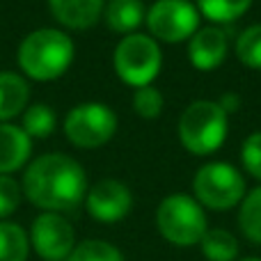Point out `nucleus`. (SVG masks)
Wrapping results in <instances>:
<instances>
[{"label": "nucleus", "instance_id": "f257e3e1", "mask_svg": "<svg viewBox=\"0 0 261 261\" xmlns=\"http://www.w3.org/2000/svg\"><path fill=\"white\" fill-rule=\"evenodd\" d=\"M23 193L46 213L71 211L87 195L85 170L67 153H44L28 165Z\"/></svg>", "mask_w": 261, "mask_h": 261}, {"label": "nucleus", "instance_id": "f03ea898", "mask_svg": "<svg viewBox=\"0 0 261 261\" xmlns=\"http://www.w3.org/2000/svg\"><path fill=\"white\" fill-rule=\"evenodd\" d=\"M73 62V41L55 28L35 30L18 46V67L35 81L60 78Z\"/></svg>", "mask_w": 261, "mask_h": 261}, {"label": "nucleus", "instance_id": "7ed1b4c3", "mask_svg": "<svg viewBox=\"0 0 261 261\" xmlns=\"http://www.w3.org/2000/svg\"><path fill=\"white\" fill-rule=\"evenodd\" d=\"M227 135V113L216 101H195L179 119V138L188 151L206 156L220 149Z\"/></svg>", "mask_w": 261, "mask_h": 261}, {"label": "nucleus", "instance_id": "20e7f679", "mask_svg": "<svg viewBox=\"0 0 261 261\" xmlns=\"http://www.w3.org/2000/svg\"><path fill=\"white\" fill-rule=\"evenodd\" d=\"M156 225L170 243L188 248L202 241L206 234V216L197 199L190 195L174 193L161 202L156 213Z\"/></svg>", "mask_w": 261, "mask_h": 261}, {"label": "nucleus", "instance_id": "39448f33", "mask_svg": "<svg viewBox=\"0 0 261 261\" xmlns=\"http://www.w3.org/2000/svg\"><path fill=\"white\" fill-rule=\"evenodd\" d=\"M161 48L147 35H126L115 48V71L133 87L151 85L161 71Z\"/></svg>", "mask_w": 261, "mask_h": 261}, {"label": "nucleus", "instance_id": "423d86ee", "mask_svg": "<svg viewBox=\"0 0 261 261\" xmlns=\"http://www.w3.org/2000/svg\"><path fill=\"white\" fill-rule=\"evenodd\" d=\"M197 199L208 208L225 211L243 199L245 179L234 165L227 163H206L197 170L193 181Z\"/></svg>", "mask_w": 261, "mask_h": 261}, {"label": "nucleus", "instance_id": "0eeeda50", "mask_svg": "<svg viewBox=\"0 0 261 261\" xmlns=\"http://www.w3.org/2000/svg\"><path fill=\"white\" fill-rule=\"evenodd\" d=\"M117 130V115L106 103H81L64 119V133L76 147L94 149L106 144Z\"/></svg>", "mask_w": 261, "mask_h": 261}, {"label": "nucleus", "instance_id": "6e6552de", "mask_svg": "<svg viewBox=\"0 0 261 261\" xmlns=\"http://www.w3.org/2000/svg\"><path fill=\"white\" fill-rule=\"evenodd\" d=\"M199 12L188 0H156L147 12V25L153 37L165 41H181L195 35Z\"/></svg>", "mask_w": 261, "mask_h": 261}, {"label": "nucleus", "instance_id": "1a4fd4ad", "mask_svg": "<svg viewBox=\"0 0 261 261\" xmlns=\"http://www.w3.org/2000/svg\"><path fill=\"white\" fill-rule=\"evenodd\" d=\"M30 245L44 261H67L76 248V234L67 218L58 213H41L32 222Z\"/></svg>", "mask_w": 261, "mask_h": 261}, {"label": "nucleus", "instance_id": "9d476101", "mask_svg": "<svg viewBox=\"0 0 261 261\" xmlns=\"http://www.w3.org/2000/svg\"><path fill=\"white\" fill-rule=\"evenodd\" d=\"M87 211L99 222H117L128 216L133 206V195L122 181L117 179H103L90 188L85 195Z\"/></svg>", "mask_w": 261, "mask_h": 261}, {"label": "nucleus", "instance_id": "9b49d317", "mask_svg": "<svg viewBox=\"0 0 261 261\" xmlns=\"http://www.w3.org/2000/svg\"><path fill=\"white\" fill-rule=\"evenodd\" d=\"M227 44H229V37L225 30L220 28H202L193 35L190 39V48H188V58L202 71L208 69H216L218 64H222L227 55Z\"/></svg>", "mask_w": 261, "mask_h": 261}, {"label": "nucleus", "instance_id": "f8f14e48", "mask_svg": "<svg viewBox=\"0 0 261 261\" xmlns=\"http://www.w3.org/2000/svg\"><path fill=\"white\" fill-rule=\"evenodd\" d=\"M32 142L21 126L0 124V174H12L21 170L30 158Z\"/></svg>", "mask_w": 261, "mask_h": 261}, {"label": "nucleus", "instance_id": "ddd939ff", "mask_svg": "<svg viewBox=\"0 0 261 261\" xmlns=\"http://www.w3.org/2000/svg\"><path fill=\"white\" fill-rule=\"evenodd\" d=\"M48 7L62 25L85 30L99 21L103 0H48Z\"/></svg>", "mask_w": 261, "mask_h": 261}, {"label": "nucleus", "instance_id": "4468645a", "mask_svg": "<svg viewBox=\"0 0 261 261\" xmlns=\"http://www.w3.org/2000/svg\"><path fill=\"white\" fill-rule=\"evenodd\" d=\"M30 99V87L18 73L0 71V124L16 117Z\"/></svg>", "mask_w": 261, "mask_h": 261}, {"label": "nucleus", "instance_id": "2eb2a0df", "mask_svg": "<svg viewBox=\"0 0 261 261\" xmlns=\"http://www.w3.org/2000/svg\"><path fill=\"white\" fill-rule=\"evenodd\" d=\"M144 18L142 0H110L106 9V23L115 32H133Z\"/></svg>", "mask_w": 261, "mask_h": 261}, {"label": "nucleus", "instance_id": "dca6fc26", "mask_svg": "<svg viewBox=\"0 0 261 261\" xmlns=\"http://www.w3.org/2000/svg\"><path fill=\"white\" fill-rule=\"evenodd\" d=\"M30 236L16 222L0 220V261H28Z\"/></svg>", "mask_w": 261, "mask_h": 261}, {"label": "nucleus", "instance_id": "f3484780", "mask_svg": "<svg viewBox=\"0 0 261 261\" xmlns=\"http://www.w3.org/2000/svg\"><path fill=\"white\" fill-rule=\"evenodd\" d=\"M199 245L208 261H234L239 257V241L227 229H206Z\"/></svg>", "mask_w": 261, "mask_h": 261}, {"label": "nucleus", "instance_id": "a211bd4d", "mask_svg": "<svg viewBox=\"0 0 261 261\" xmlns=\"http://www.w3.org/2000/svg\"><path fill=\"white\" fill-rule=\"evenodd\" d=\"M239 225L252 243L261 245V186L243 197L239 211Z\"/></svg>", "mask_w": 261, "mask_h": 261}, {"label": "nucleus", "instance_id": "6ab92c4d", "mask_svg": "<svg viewBox=\"0 0 261 261\" xmlns=\"http://www.w3.org/2000/svg\"><path fill=\"white\" fill-rule=\"evenodd\" d=\"M23 130L28 138H48L55 130V113L46 103H35L23 115Z\"/></svg>", "mask_w": 261, "mask_h": 261}, {"label": "nucleus", "instance_id": "aec40b11", "mask_svg": "<svg viewBox=\"0 0 261 261\" xmlns=\"http://www.w3.org/2000/svg\"><path fill=\"white\" fill-rule=\"evenodd\" d=\"M250 3L252 0H197L199 12L206 18L218 23H227L239 18L250 7Z\"/></svg>", "mask_w": 261, "mask_h": 261}, {"label": "nucleus", "instance_id": "412c9836", "mask_svg": "<svg viewBox=\"0 0 261 261\" xmlns=\"http://www.w3.org/2000/svg\"><path fill=\"white\" fill-rule=\"evenodd\" d=\"M236 55L243 64L261 69V23L245 28L236 41Z\"/></svg>", "mask_w": 261, "mask_h": 261}, {"label": "nucleus", "instance_id": "4be33fe9", "mask_svg": "<svg viewBox=\"0 0 261 261\" xmlns=\"http://www.w3.org/2000/svg\"><path fill=\"white\" fill-rule=\"evenodd\" d=\"M67 261H124V254L106 241H83Z\"/></svg>", "mask_w": 261, "mask_h": 261}, {"label": "nucleus", "instance_id": "5701e85b", "mask_svg": "<svg viewBox=\"0 0 261 261\" xmlns=\"http://www.w3.org/2000/svg\"><path fill=\"white\" fill-rule=\"evenodd\" d=\"M133 108H135V113L144 119L158 117L163 110V94L151 85L138 87L133 94Z\"/></svg>", "mask_w": 261, "mask_h": 261}, {"label": "nucleus", "instance_id": "b1692460", "mask_svg": "<svg viewBox=\"0 0 261 261\" xmlns=\"http://www.w3.org/2000/svg\"><path fill=\"white\" fill-rule=\"evenodd\" d=\"M21 193L23 188L14 176L0 174V218H7L16 211L21 204Z\"/></svg>", "mask_w": 261, "mask_h": 261}, {"label": "nucleus", "instance_id": "393cba45", "mask_svg": "<svg viewBox=\"0 0 261 261\" xmlns=\"http://www.w3.org/2000/svg\"><path fill=\"white\" fill-rule=\"evenodd\" d=\"M241 161H243L245 170L254 176L261 179V133H252L241 147Z\"/></svg>", "mask_w": 261, "mask_h": 261}, {"label": "nucleus", "instance_id": "a878e982", "mask_svg": "<svg viewBox=\"0 0 261 261\" xmlns=\"http://www.w3.org/2000/svg\"><path fill=\"white\" fill-rule=\"evenodd\" d=\"M218 106H220L227 115L236 113V110H239V106H241V96L234 94V92H225V94L220 96V101H218Z\"/></svg>", "mask_w": 261, "mask_h": 261}, {"label": "nucleus", "instance_id": "bb28decb", "mask_svg": "<svg viewBox=\"0 0 261 261\" xmlns=\"http://www.w3.org/2000/svg\"><path fill=\"white\" fill-rule=\"evenodd\" d=\"M243 261H261V259H257V257H250V259H243Z\"/></svg>", "mask_w": 261, "mask_h": 261}]
</instances>
